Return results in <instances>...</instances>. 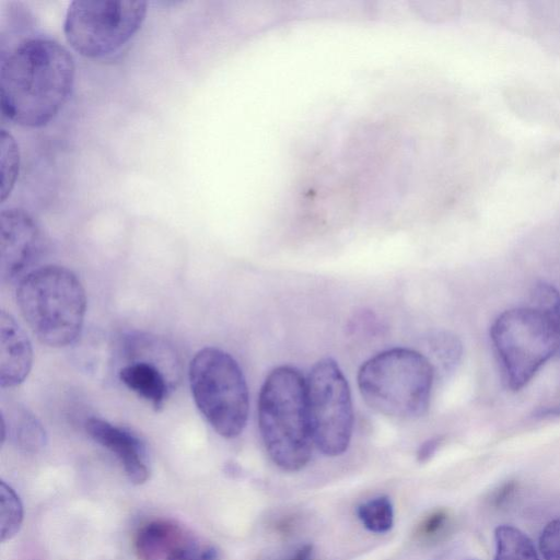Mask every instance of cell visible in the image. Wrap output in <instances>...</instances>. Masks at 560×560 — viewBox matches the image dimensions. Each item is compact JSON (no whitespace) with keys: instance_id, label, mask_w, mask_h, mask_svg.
<instances>
[{"instance_id":"cell-1","label":"cell","mask_w":560,"mask_h":560,"mask_svg":"<svg viewBox=\"0 0 560 560\" xmlns=\"http://www.w3.org/2000/svg\"><path fill=\"white\" fill-rule=\"evenodd\" d=\"M74 80V59L63 45L43 35L21 38L1 51V114L24 128L45 127L69 101Z\"/></svg>"},{"instance_id":"cell-2","label":"cell","mask_w":560,"mask_h":560,"mask_svg":"<svg viewBox=\"0 0 560 560\" xmlns=\"http://www.w3.org/2000/svg\"><path fill=\"white\" fill-rule=\"evenodd\" d=\"M259 431L272 462L288 471L310 460L313 438L306 381L292 366H279L266 377L258 398Z\"/></svg>"},{"instance_id":"cell-3","label":"cell","mask_w":560,"mask_h":560,"mask_svg":"<svg viewBox=\"0 0 560 560\" xmlns=\"http://www.w3.org/2000/svg\"><path fill=\"white\" fill-rule=\"evenodd\" d=\"M16 303L33 334L48 347L69 346L81 334L85 291L63 266L46 265L24 275L16 289Z\"/></svg>"},{"instance_id":"cell-4","label":"cell","mask_w":560,"mask_h":560,"mask_svg":"<svg viewBox=\"0 0 560 560\" xmlns=\"http://www.w3.org/2000/svg\"><path fill=\"white\" fill-rule=\"evenodd\" d=\"M434 368L422 353L393 348L365 361L358 373V385L365 402L392 418L423 416L430 404Z\"/></svg>"},{"instance_id":"cell-5","label":"cell","mask_w":560,"mask_h":560,"mask_svg":"<svg viewBox=\"0 0 560 560\" xmlns=\"http://www.w3.org/2000/svg\"><path fill=\"white\" fill-rule=\"evenodd\" d=\"M194 400L214 431L233 439L244 430L249 398L244 374L232 355L214 348L199 350L189 364Z\"/></svg>"},{"instance_id":"cell-6","label":"cell","mask_w":560,"mask_h":560,"mask_svg":"<svg viewBox=\"0 0 560 560\" xmlns=\"http://www.w3.org/2000/svg\"><path fill=\"white\" fill-rule=\"evenodd\" d=\"M505 386L522 389L552 357H559L558 336L533 306L504 311L490 329Z\"/></svg>"},{"instance_id":"cell-7","label":"cell","mask_w":560,"mask_h":560,"mask_svg":"<svg viewBox=\"0 0 560 560\" xmlns=\"http://www.w3.org/2000/svg\"><path fill=\"white\" fill-rule=\"evenodd\" d=\"M147 13L148 2L141 0H74L66 11L63 34L75 52L100 59L132 39Z\"/></svg>"},{"instance_id":"cell-8","label":"cell","mask_w":560,"mask_h":560,"mask_svg":"<svg viewBox=\"0 0 560 560\" xmlns=\"http://www.w3.org/2000/svg\"><path fill=\"white\" fill-rule=\"evenodd\" d=\"M306 396L314 444L327 456L345 453L353 429L352 400L348 382L332 359L313 365Z\"/></svg>"},{"instance_id":"cell-9","label":"cell","mask_w":560,"mask_h":560,"mask_svg":"<svg viewBox=\"0 0 560 560\" xmlns=\"http://www.w3.org/2000/svg\"><path fill=\"white\" fill-rule=\"evenodd\" d=\"M44 245L42 229L34 217L18 207L0 212V275L4 282L22 275L39 256Z\"/></svg>"},{"instance_id":"cell-10","label":"cell","mask_w":560,"mask_h":560,"mask_svg":"<svg viewBox=\"0 0 560 560\" xmlns=\"http://www.w3.org/2000/svg\"><path fill=\"white\" fill-rule=\"evenodd\" d=\"M85 430L96 443L115 454L132 483L142 485L149 479L147 448L135 433L95 417L86 420Z\"/></svg>"},{"instance_id":"cell-11","label":"cell","mask_w":560,"mask_h":560,"mask_svg":"<svg viewBox=\"0 0 560 560\" xmlns=\"http://www.w3.org/2000/svg\"><path fill=\"white\" fill-rule=\"evenodd\" d=\"M0 384L2 388L20 385L33 363L28 337L15 318L4 311L0 315Z\"/></svg>"},{"instance_id":"cell-12","label":"cell","mask_w":560,"mask_h":560,"mask_svg":"<svg viewBox=\"0 0 560 560\" xmlns=\"http://www.w3.org/2000/svg\"><path fill=\"white\" fill-rule=\"evenodd\" d=\"M192 538L179 524L154 520L143 524L135 536L133 548L139 560H167Z\"/></svg>"},{"instance_id":"cell-13","label":"cell","mask_w":560,"mask_h":560,"mask_svg":"<svg viewBox=\"0 0 560 560\" xmlns=\"http://www.w3.org/2000/svg\"><path fill=\"white\" fill-rule=\"evenodd\" d=\"M119 380L139 397L159 411L168 395V383L163 371L151 361H132L120 368Z\"/></svg>"},{"instance_id":"cell-14","label":"cell","mask_w":560,"mask_h":560,"mask_svg":"<svg viewBox=\"0 0 560 560\" xmlns=\"http://www.w3.org/2000/svg\"><path fill=\"white\" fill-rule=\"evenodd\" d=\"M7 438L27 453H36L46 444V433L40 422L27 409L16 405L8 411L1 409V444Z\"/></svg>"},{"instance_id":"cell-15","label":"cell","mask_w":560,"mask_h":560,"mask_svg":"<svg viewBox=\"0 0 560 560\" xmlns=\"http://www.w3.org/2000/svg\"><path fill=\"white\" fill-rule=\"evenodd\" d=\"M494 537V560H540L532 540L518 528L501 525Z\"/></svg>"},{"instance_id":"cell-16","label":"cell","mask_w":560,"mask_h":560,"mask_svg":"<svg viewBox=\"0 0 560 560\" xmlns=\"http://www.w3.org/2000/svg\"><path fill=\"white\" fill-rule=\"evenodd\" d=\"M23 505L15 490L3 480L0 485V536L4 542L13 538L23 523Z\"/></svg>"},{"instance_id":"cell-17","label":"cell","mask_w":560,"mask_h":560,"mask_svg":"<svg viewBox=\"0 0 560 560\" xmlns=\"http://www.w3.org/2000/svg\"><path fill=\"white\" fill-rule=\"evenodd\" d=\"M358 517L370 532L386 533L394 524L392 501L385 495L370 499L359 505Z\"/></svg>"},{"instance_id":"cell-18","label":"cell","mask_w":560,"mask_h":560,"mask_svg":"<svg viewBox=\"0 0 560 560\" xmlns=\"http://www.w3.org/2000/svg\"><path fill=\"white\" fill-rule=\"evenodd\" d=\"M0 148H1V202L11 195L20 170V152L19 145L14 137L1 129L0 132Z\"/></svg>"},{"instance_id":"cell-19","label":"cell","mask_w":560,"mask_h":560,"mask_svg":"<svg viewBox=\"0 0 560 560\" xmlns=\"http://www.w3.org/2000/svg\"><path fill=\"white\" fill-rule=\"evenodd\" d=\"M532 306L539 311L555 329L560 347V293L551 284L539 282L532 292Z\"/></svg>"},{"instance_id":"cell-20","label":"cell","mask_w":560,"mask_h":560,"mask_svg":"<svg viewBox=\"0 0 560 560\" xmlns=\"http://www.w3.org/2000/svg\"><path fill=\"white\" fill-rule=\"evenodd\" d=\"M430 347L433 355L445 370L453 369L460 359L462 345L448 332H439L431 337Z\"/></svg>"},{"instance_id":"cell-21","label":"cell","mask_w":560,"mask_h":560,"mask_svg":"<svg viewBox=\"0 0 560 560\" xmlns=\"http://www.w3.org/2000/svg\"><path fill=\"white\" fill-rule=\"evenodd\" d=\"M539 549L545 560H560V518L545 526L539 537Z\"/></svg>"},{"instance_id":"cell-22","label":"cell","mask_w":560,"mask_h":560,"mask_svg":"<svg viewBox=\"0 0 560 560\" xmlns=\"http://www.w3.org/2000/svg\"><path fill=\"white\" fill-rule=\"evenodd\" d=\"M167 560H221V556L214 546H200L191 540L176 549Z\"/></svg>"},{"instance_id":"cell-23","label":"cell","mask_w":560,"mask_h":560,"mask_svg":"<svg viewBox=\"0 0 560 560\" xmlns=\"http://www.w3.org/2000/svg\"><path fill=\"white\" fill-rule=\"evenodd\" d=\"M448 523V514L444 510H436L428 515L418 528V535L424 539H432L444 532Z\"/></svg>"},{"instance_id":"cell-24","label":"cell","mask_w":560,"mask_h":560,"mask_svg":"<svg viewBox=\"0 0 560 560\" xmlns=\"http://www.w3.org/2000/svg\"><path fill=\"white\" fill-rule=\"evenodd\" d=\"M443 442L442 436H435L431 438L430 440L425 441L420 448L418 450L417 458L420 463H424L429 460L435 452L439 450Z\"/></svg>"},{"instance_id":"cell-25","label":"cell","mask_w":560,"mask_h":560,"mask_svg":"<svg viewBox=\"0 0 560 560\" xmlns=\"http://www.w3.org/2000/svg\"><path fill=\"white\" fill-rule=\"evenodd\" d=\"M515 490L514 482L504 483L492 497V503L495 506H500L504 503Z\"/></svg>"},{"instance_id":"cell-26","label":"cell","mask_w":560,"mask_h":560,"mask_svg":"<svg viewBox=\"0 0 560 560\" xmlns=\"http://www.w3.org/2000/svg\"><path fill=\"white\" fill-rule=\"evenodd\" d=\"M560 416V404L553 406H545L538 408L534 412L535 418H550V417H559Z\"/></svg>"},{"instance_id":"cell-27","label":"cell","mask_w":560,"mask_h":560,"mask_svg":"<svg viewBox=\"0 0 560 560\" xmlns=\"http://www.w3.org/2000/svg\"><path fill=\"white\" fill-rule=\"evenodd\" d=\"M313 553V548L310 545H306L298 550L295 556L290 560H311Z\"/></svg>"}]
</instances>
